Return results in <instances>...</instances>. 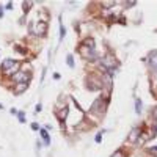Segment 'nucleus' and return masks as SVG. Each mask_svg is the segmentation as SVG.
Returning a JSON list of instances; mask_svg holds the SVG:
<instances>
[{
  "mask_svg": "<svg viewBox=\"0 0 157 157\" xmlns=\"http://www.w3.org/2000/svg\"><path fill=\"white\" fill-rule=\"evenodd\" d=\"M66 115H68V107H64V108L61 110V112H60V118H61V119H64V118H66Z\"/></svg>",
  "mask_w": 157,
  "mask_h": 157,
  "instance_id": "obj_13",
  "label": "nucleus"
},
{
  "mask_svg": "<svg viewBox=\"0 0 157 157\" xmlns=\"http://www.w3.org/2000/svg\"><path fill=\"white\" fill-rule=\"evenodd\" d=\"M2 14H3V13H2V8H0V17H2Z\"/></svg>",
  "mask_w": 157,
  "mask_h": 157,
  "instance_id": "obj_23",
  "label": "nucleus"
},
{
  "mask_svg": "<svg viewBox=\"0 0 157 157\" xmlns=\"http://www.w3.org/2000/svg\"><path fill=\"white\" fill-rule=\"evenodd\" d=\"M27 87H29V84H16V87H14V93H16V94L24 93V91L27 90Z\"/></svg>",
  "mask_w": 157,
  "mask_h": 157,
  "instance_id": "obj_7",
  "label": "nucleus"
},
{
  "mask_svg": "<svg viewBox=\"0 0 157 157\" xmlns=\"http://www.w3.org/2000/svg\"><path fill=\"white\" fill-rule=\"evenodd\" d=\"M13 79H14L16 84H27V82L30 80V76L29 74H24V72H17Z\"/></svg>",
  "mask_w": 157,
  "mask_h": 157,
  "instance_id": "obj_4",
  "label": "nucleus"
},
{
  "mask_svg": "<svg viewBox=\"0 0 157 157\" xmlns=\"http://www.w3.org/2000/svg\"><path fill=\"white\" fill-rule=\"evenodd\" d=\"M137 2H126V8H131V6H134Z\"/></svg>",
  "mask_w": 157,
  "mask_h": 157,
  "instance_id": "obj_18",
  "label": "nucleus"
},
{
  "mask_svg": "<svg viewBox=\"0 0 157 157\" xmlns=\"http://www.w3.org/2000/svg\"><path fill=\"white\" fill-rule=\"evenodd\" d=\"M154 118L157 119V107H155V110H154Z\"/></svg>",
  "mask_w": 157,
  "mask_h": 157,
  "instance_id": "obj_22",
  "label": "nucleus"
},
{
  "mask_svg": "<svg viewBox=\"0 0 157 157\" xmlns=\"http://www.w3.org/2000/svg\"><path fill=\"white\" fill-rule=\"evenodd\" d=\"M32 32L35 33V35H39V36H43L44 33H46V30H47V24H46L44 21H39V22H35V24H32Z\"/></svg>",
  "mask_w": 157,
  "mask_h": 157,
  "instance_id": "obj_3",
  "label": "nucleus"
},
{
  "mask_svg": "<svg viewBox=\"0 0 157 157\" xmlns=\"http://www.w3.org/2000/svg\"><path fill=\"white\" fill-rule=\"evenodd\" d=\"M66 61H68V66H69V68H74V60H72V55H68Z\"/></svg>",
  "mask_w": 157,
  "mask_h": 157,
  "instance_id": "obj_12",
  "label": "nucleus"
},
{
  "mask_svg": "<svg viewBox=\"0 0 157 157\" xmlns=\"http://www.w3.org/2000/svg\"><path fill=\"white\" fill-rule=\"evenodd\" d=\"M138 137H140V131H138V129H132L131 134H129V138H127V140L131 142V143H135V142L138 140Z\"/></svg>",
  "mask_w": 157,
  "mask_h": 157,
  "instance_id": "obj_5",
  "label": "nucleus"
},
{
  "mask_svg": "<svg viewBox=\"0 0 157 157\" xmlns=\"http://www.w3.org/2000/svg\"><path fill=\"white\" fill-rule=\"evenodd\" d=\"M101 87H102L101 82H97L96 79H90V82H88V88L90 90H101Z\"/></svg>",
  "mask_w": 157,
  "mask_h": 157,
  "instance_id": "obj_6",
  "label": "nucleus"
},
{
  "mask_svg": "<svg viewBox=\"0 0 157 157\" xmlns=\"http://www.w3.org/2000/svg\"><path fill=\"white\" fill-rule=\"evenodd\" d=\"M102 64L112 69V68H113V57H112V55H107V57L102 60Z\"/></svg>",
  "mask_w": 157,
  "mask_h": 157,
  "instance_id": "obj_8",
  "label": "nucleus"
},
{
  "mask_svg": "<svg viewBox=\"0 0 157 157\" xmlns=\"http://www.w3.org/2000/svg\"><path fill=\"white\" fill-rule=\"evenodd\" d=\"M101 140H102V134H97V135H96V142L99 143Z\"/></svg>",
  "mask_w": 157,
  "mask_h": 157,
  "instance_id": "obj_19",
  "label": "nucleus"
},
{
  "mask_svg": "<svg viewBox=\"0 0 157 157\" xmlns=\"http://www.w3.org/2000/svg\"><path fill=\"white\" fill-rule=\"evenodd\" d=\"M149 63H151V66L157 68V50H152L149 53Z\"/></svg>",
  "mask_w": 157,
  "mask_h": 157,
  "instance_id": "obj_9",
  "label": "nucleus"
},
{
  "mask_svg": "<svg viewBox=\"0 0 157 157\" xmlns=\"http://www.w3.org/2000/svg\"><path fill=\"white\" fill-rule=\"evenodd\" d=\"M19 66H21V64L17 63V61L5 60V61H3V64H2V69H3V72H6V74H14V72L19 71Z\"/></svg>",
  "mask_w": 157,
  "mask_h": 157,
  "instance_id": "obj_2",
  "label": "nucleus"
},
{
  "mask_svg": "<svg viewBox=\"0 0 157 157\" xmlns=\"http://www.w3.org/2000/svg\"><path fill=\"white\" fill-rule=\"evenodd\" d=\"M17 116H19V121H21V123H24V121H25V116H24V113H22V112H21V113H17Z\"/></svg>",
  "mask_w": 157,
  "mask_h": 157,
  "instance_id": "obj_17",
  "label": "nucleus"
},
{
  "mask_svg": "<svg viewBox=\"0 0 157 157\" xmlns=\"http://www.w3.org/2000/svg\"><path fill=\"white\" fill-rule=\"evenodd\" d=\"M32 129H33V131H36V129H38V124L33 123V124H32Z\"/></svg>",
  "mask_w": 157,
  "mask_h": 157,
  "instance_id": "obj_20",
  "label": "nucleus"
},
{
  "mask_svg": "<svg viewBox=\"0 0 157 157\" xmlns=\"http://www.w3.org/2000/svg\"><path fill=\"white\" fill-rule=\"evenodd\" d=\"M30 5H32V2H24V11H25V13L30 10Z\"/></svg>",
  "mask_w": 157,
  "mask_h": 157,
  "instance_id": "obj_15",
  "label": "nucleus"
},
{
  "mask_svg": "<svg viewBox=\"0 0 157 157\" xmlns=\"http://www.w3.org/2000/svg\"><path fill=\"white\" fill-rule=\"evenodd\" d=\"M64 35H66V30H64V27H63V24H61V25H60V39L64 38Z\"/></svg>",
  "mask_w": 157,
  "mask_h": 157,
  "instance_id": "obj_14",
  "label": "nucleus"
},
{
  "mask_svg": "<svg viewBox=\"0 0 157 157\" xmlns=\"http://www.w3.org/2000/svg\"><path fill=\"white\" fill-rule=\"evenodd\" d=\"M151 152H152V154H157V146H155V148H151Z\"/></svg>",
  "mask_w": 157,
  "mask_h": 157,
  "instance_id": "obj_21",
  "label": "nucleus"
},
{
  "mask_svg": "<svg viewBox=\"0 0 157 157\" xmlns=\"http://www.w3.org/2000/svg\"><path fill=\"white\" fill-rule=\"evenodd\" d=\"M41 137H43V140H44L46 145H50V137H49V134H47L46 129H41Z\"/></svg>",
  "mask_w": 157,
  "mask_h": 157,
  "instance_id": "obj_10",
  "label": "nucleus"
},
{
  "mask_svg": "<svg viewBox=\"0 0 157 157\" xmlns=\"http://www.w3.org/2000/svg\"><path fill=\"white\" fill-rule=\"evenodd\" d=\"M79 53L82 57H85L88 60H93L94 58V41L93 39H87L84 43V46H80Z\"/></svg>",
  "mask_w": 157,
  "mask_h": 157,
  "instance_id": "obj_1",
  "label": "nucleus"
},
{
  "mask_svg": "<svg viewBox=\"0 0 157 157\" xmlns=\"http://www.w3.org/2000/svg\"><path fill=\"white\" fill-rule=\"evenodd\" d=\"M135 105H137V107H135V112H137V113H140V112H142V101H140V99H137Z\"/></svg>",
  "mask_w": 157,
  "mask_h": 157,
  "instance_id": "obj_11",
  "label": "nucleus"
},
{
  "mask_svg": "<svg viewBox=\"0 0 157 157\" xmlns=\"http://www.w3.org/2000/svg\"><path fill=\"white\" fill-rule=\"evenodd\" d=\"M112 157H124V154H123V151H121V149H118V151L112 155Z\"/></svg>",
  "mask_w": 157,
  "mask_h": 157,
  "instance_id": "obj_16",
  "label": "nucleus"
}]
</instances>
